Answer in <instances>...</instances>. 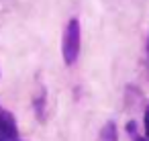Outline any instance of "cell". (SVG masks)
I'll use <instances>...</instances> for the list:
<instances>
[{"label":"cell","instance_id":"3","mask_svg":"<svg viewBox=\"0 0 149 141\" xmlns=\"http://www.w3.org/2000/svg\"><path fill=\"white\" fill-rule=\"evenodd\" d=\"M143 121H145V133H147V137H149V106L145 108V119H143Z\"/></svg>","mask_w":149,"mask_h":141},{"label":"cell","instance_id":"2","mask_svg":"<svg viewBox=\"0 0 149 141\" xmlns=\"http://www.w3.org/2000/svg\"><path fill=\"white\" fill-rule=\"evenodd\" d=\"M100 135H102V141H116V125L114 123H106Z\"/></svg>","mask_w":149,"mask_h":141},{"label":"cell","instance_id":"4","mask_svg":"<svg viewBox=\"0 0 149 141\" xmlns=\"http://www.w3.org/2000/svg\"><path fill=\"white\" fill-rule=\"evenodd\" d=\"M133 141H149V137H141V135H133Z\"/></svg>","mask_w":149,"mask_h":141},{"label":"cell","instance_id":"1","mask_svg":"<svg viewBox=\"0 0 149 141\" xmlns=\"http://www.w3.org/2000/svg\"><path fill=\"white\" fill-rule=\"evenodd\" d=\"M80 39H82V31H80V21L72 19L63 31V43H61V53H63V61L65 66H74L78 61L80 55Z\"/></svg>","mask_w":149,"mask_h":141},{"label":"cell","instance_id":"6","mask_svg":"<svg viewBox=\"0 0 149 141\" xmlns=\"http://www.w3.org/2000/svg\"><path fill=\"white\" fill-rule=\"evenodd\" d=\"M147 55H149V41H147Z\"/></svg>","mask_w":149,"mask_h":141},{"label":"cell","instance_id":"5","mask_svg":"<svg viewBox=\"0 0 149 141\" xmlns=\"http://www.w3.org/2000/svg\"><path fill=\"white\" fill-rule=\"evenodd\" d=\"M0 141H19V139H0Z\"/></svg>","mask_w":149,"mask_h":141}]
</instances>
